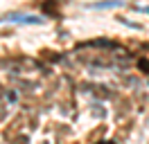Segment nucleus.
<instances>
[{
	"instance_id": "2",
	"label": "nucleus",
	"mask_w": 149,
	"mask_h": 144,
	"mask_svg": "<svg viewBox=\"0 0 149 144\" xmlns=\"http://www.w3.org/2000/svg\"><path fill=\"white\" fill-rule=\"evenodd\" d=\"M120 5H124L122 0H104V2H93L91 7L93 9H109V7H120Z\"/></svg>"
},
{
	"instance_id": "1",
	"label": "nucleus",
	"mask_w": 149,
	"mask_h": 144,
	"mask_svg": "<svg viewBox=\"0 0 149 144\" xmlns=\"http://www.w3.org/2000/svg\"><path fill=\"white\" fill-rule=\"evenodd\" d=\"M0 23H25V25H36V23H43V18L27 16V14H9V16L0 18Z\"/></svg>"
}]
</instances>
